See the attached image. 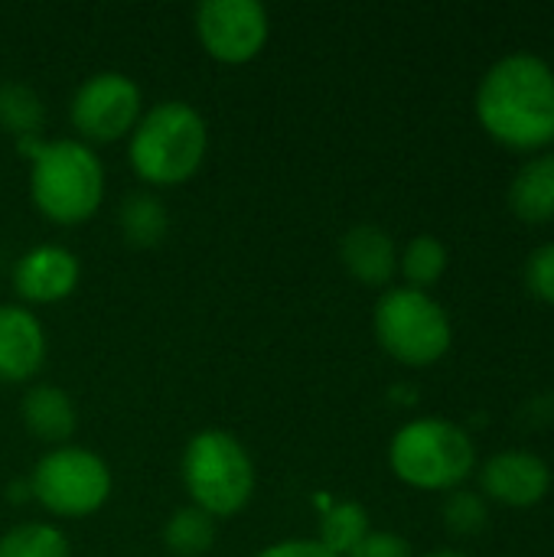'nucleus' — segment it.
I'll return each mask as SVG.
<instances>
[{"label": "nucleus", "mask_w": 554, "mask_h": 557, "mask_svg": "<svg viewBox=\"0 0 554 557\" xmlns=\"http://www.w3.org/2000/svg\"><path fill=\"white\" fill-rule=\"evenodd\" d=\"M480 496L509 509L539 506L552 490V470L539 454L503 450L480 467Z\"/></svg>", "instance_id": "nucleus-10"}, {"label": "nucleus", "mask_w": 554, "mask_h": 557, "mask_svg": "<svg viewBox=\"0 0 554 557\" xmlns=\"http://www.w3.org/2000/svg\"><path fill=\"white\" fill-rule=\"evenodd\" d=\"M111 490L114 476L108 460L75 444L46 450L29 473L33 499L56 519L95 516L111 499Z\"/></svg>", "instance_id": "nucleus-7"}, {"label": "nucleus", "mask_w": 554, "mask_h": 557, "mask_svg": "<svg viewBox=\"0 0 554 557\" xmlns=\"http://www.w3.org/2000/svg\"><path fill=\"white\" fill-rule=\"evenodd\" d=\"M372 532L369 525V512L359 503H330V509H323L320 519V545L336 557H349L353 548Z\"/></svg>", "instance_id": "nucleus-19"}, {"label": "nucleus", "mask_w": 554, "mask_h": 557, "mask_svg": "<svg viewBox=\"0 0 554 557\" xmlns=\"http://www.w3.org/2000/svg\"><path fill=\"white\" fill-rule=\"evenodd\" d=\"M196 36L209 59L245 65L264 52L271 16L258 0H202L196 7Z\"/></svg>", "instance_id": "nucleus-9"}, {"label": "nucleus", "mask_w": 554, "mask_h": 557, "mask_svg": "<svg viewBox=\"0 0 554 557\" xmlns=\"http://www.w3.org/2000/svg\"><path fill=\"white\" fill-rule=\"evenodd\" d=\"M144 114V95L140 85L114 69L88 75L69 104L72 127L78 131V140L91 144H111L121 137H131Z\"/></svg>", "instance_id": "nucleus-8"}, {"label": "nucleus", "mask_w": 554, "mask_h": 557, "mask_svg": "<svg viewBox=\"0 0 554 557\" xmlns=\"http://www.w3.org/2000/svg\"><path fill=\"white\" fill-rule=\"evenodd\" d=\"M29 160V199L42 219L56 225H82L104 202V163L91 144L78 137L16 140Z\"/></svg>", "instance_id": "nucleus-2"}, {"label": "nucleus", "mask_w": 554, "mask_h": 557, "mask_svg": "<svg viewBox=\"0 0 554 557\" xmlns=\"http://www.w3.org/2000/svg\"><path fill=\"white\" fill-rule=\"evenodd\" d=\"M349 557H415L411 542L395 532H369Z\"/></svg>", "instance_id": "nucleus-24"}, {"label": "nucleus", "mask_w": 554, "mask_h": 557, "mask_svg": "<svg viewBox=\"0 0 554 557\" xmlns=\"http://www.w3.org/2000/svg\"><path fill=\"white\" fill-rule=\"evenodd\" d=\"M343 268L366 287H389L398 274V248L395 238L372 222L353 225L340 242Z\"/></svg>", "instance_id": "nucleus-13"}, {"label": "nucleus", "mask_w": 554, "mask_h": 557, "mask_svg": "<svg viewBox=\"0 0 554 557\" xmlns=\"http://www.w3.org/2000/svg\"><path fill=\"white\" fill-rule=\"evenodd\" d=\"M441 516H444V525H447L451 535H457V539H473V535H480V532L487 529V522H490V506H487V499H483L480 493H473V490H451L447 499H444Z\"/></svg>", "instance_id": "nucleus-22"}, {"label": "nucleus", "mask_w": 554, "mask_h": 557, "mask_svg": "<svg viewBox=\"0 0 554 557\" xmlns=\"http://www.w3.org/2000/svg\"><path fill=\"white\" fill-rule=\"evenodd\" d=\"M509 209L522 219V222H532V225H542V222H552L554 219V153H535L529 157L513 183H509Z\"/></svg>", "instance_id": "nucleus-15"}, {"label": "nucleus", "mask_w": 554, "mask_h": 557, "mask_svg": "<svg viewBox=\"0 0 554 557\" xmlns=\"http://www.w3.org/2000/svg\"><path fill=\"white\" fill-rule=\"evenodd\" d=\"M0 557H72L69 539L49 522H23L0 535Z\"/></svg>", "instance_id": "nucleus-21"}, {"label": "nucleus", "mask_w": 554, "mask_h": 557, "mask_svg": "<svg viewBox=\"0 0 554 557\" xmlns=\"http://www.w3.org/2000/svg\"><path fill=\"white\" fill-rule=\"evenodd\" d=\"M255 557H336L333 552H327L317 539H284L268 545L264 552H258Z\"/></svg>", "instance_id": "nucleus-25"}, {"label": "nucleus", "mask_w": 554, "mask_h": 557, "mask_svg": "<svg viewBox=\"0 0 554 557\" xmlns=\"http://www.w3.org/2000/svg\"><path fill=\"white\" fill-rule=\"evenodd\" d=\"M216 539H219V522L209 512L196 509L193 503L189 506H180L167 519V525H163V545H167L170 555L176 557L209 555L212 545H216Z\"/></svg>", "instance_id": "nucleus-17"}, {"label": "nucleus", "mask_w": 554, "mask_h": 557, "mask_svg": "<svg viewBox=\"0 0 554 557\" xmlns=\"http://www.w3.org/2000/svg\"><path fill=\"white\" fill-rule=\"evenodd\" d=\"M46 127V104L36 88L23 82H3L0 85V131H7L13 140L39 137Z\"/></svg>", "instance_id": "nucleus-18"}, {"label": "nucleus", "mask_w": 554, "mask_h": 557, "mask_svg": "<svg viewBox=\"0 0 554 557\" xmlns=\"http://www.w3.org/2000/svg\"><path fill=\"white\" fill-rule=\"evenodd\" d=\"M118 225L127 245L134 248H153L167 238L170 215L160 196L153 193H127L118 209Z\"/></svg>", "instance_id": "nucleus-16"}, {"label": "nucleus", "mask_w": 554, "mask_h": 557, "mask_svg": "<svg viewBox=\"0 0 554 557\" xmlns=\"http://www.w3.org/2000/svg\"><path fill=\"white\" fill-rule=\"evenodd\" d=\"M20 418H23V428L49 444L52 447H65L78 428V411H75V401L69 398L65 388L59 385H33L26 388V395L20 398Z\"/></svg>", "instance_id": "nucleus-14"}, {"label": "nucleus", "mask_w": 554, "mask_h": 557, "mask_svg": "<svg viewBox=\"0 0 554 557\" xmlns=\"http://www.w3.org/2000/svg\"><path fill=\"white\" fill-rule=\"evenodd\" d=\"M180 476L193 506L216 522L238 516L251 503L258 483L248 447L222 428H206L186 441Z\"/></svg>", "instance_id": "nucleus-4"}, {"label": "nucleus", "mask_w": 554, "mask_h": 557, "mask_svg": "<svg viewBox=\"0 0 554 557\" xmlns=\"http://www.w3.org/2000/svg\"><path fill=\"white\" fill-rule=\"evenodd\" d=\"M46 362V330L26 304H0V382L23 385Z\"/></svg>", "instance_id": "nucleus-12"}, {"label": "nucleus", "mask_w": 554, "mask_h": 557, "mask_svg": "<svg viewBox=\"0 0 554 557\" xmlns=\"http://www.w3.org/2000/svg\"><path fill=\"white\" fill-rule=\"evenodd\" d=\"M526 287L532 297L554 304V242L539 245L526 261Z\"/></svg>", "instance_id": "nucleus-23"}, {"label": "nucleus", "mask_w": 554, "mask_h": 557, "mask_svg": "<svg viewBox=\"0 0 554 557\" xmlns=\"http://www.w3.org/2000/svg\"><path fill=\"white\" fill-rule=\"evenodd\" d=\"M209 153V124L189 101L167 98L147 108L127 137L131 170L147 186H180L193 180Z\"/></svg>", "instance_id": "nucleus-3"}, {"label": "nucleus", "mask_w": 554, "mask_h": 557, "mask_svg": "<svg viewBox=\"0 0 554 557\" xmlns=\"http://www.w3.org/2000/svg\"><path fill=\"white\" fill-rule=\"evenodd\" d=\"M372 330L379 346L411 369L444 359L454 339L447 310L428 290L415 287H389L372 310Z\"/></svg>", "instance_id": "nucleus-6"}, {"label": "nucleus", "mask_w": 554, "mask_h": 557, "mask_svg": "<svg viewBox=\"0 0 554 557\" xmlns=\"http://www.w3.org/2000/svg\"><path fill=\"white\" fill-rule=\"evenodd\" d=\"M480 127L509 150H542L554 140V69L535 52L496 59L473 98Z\"/></svg>", "instance_id": "nucleus-1"}, {"label": "nucleus", "mask_w": 554, "mask_h": 557, "mask_svg": "<svg viewBox=\"0 0 554 557\" xmlns=\"http://www.w3.org/2000/svg\"><path fill=\"white\" fill-rule=\"evenodd\" d=\"M392 473L424 493H451L477 470L473 437L447 418H415L389 444Z\"/></svg>", "instance_id": "nucleus-5"}, {"label": "nucleus", "mask_w": 554, "mask_h": 557, "mask_svg": "<svg viewBox=\"0 0 554 557\" xmlns=\"http://www.w3.org/2000/svg\"><path fill=\"white\" fill-rule=\"evenodd\" d=\"M447 248L441 238L434 235H415L402 251H398V271L405 274V287H415V290H428L434 287L444 271H447Z\"/></svg>", "instance_id": "nucleus-20"}, {"label": "nucleus", "mask_w": 554, "mask_h": 557, "mask_svg": "<svg viewBox=\"0 0 554 557\" xmlns=\"http://www.w3.org/2000/svg\"><path fill=\"white\" fill-rule=\"evenodd\" d=\"M424 557H467V555H464V552H447V548H444V552H431V555H424Z\"/></svg>", "instance_id": "nucleus-26"}, {"label": "nucleus", "mask_w": 554, "mask_h": 557, "mask_svg": "<svg viewBox=\"0 0 554 557\" xmlns=\"http://www.w3.org/2000/svg\"><path fill=\"white\" fill-rule=\"evenodd\" d=\"M82 281V261L65 245H36L13 264V290L26 304H62Z\"/></svg>", "instance_id": "nucleus-11"}]
</instances>
